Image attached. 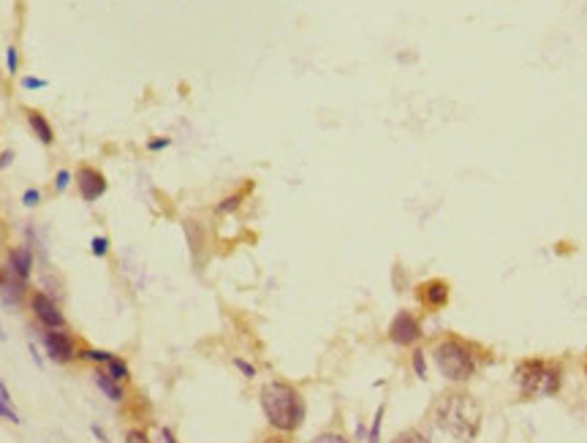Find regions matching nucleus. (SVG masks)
Segmentation results:
<instances>
[{
    "label": "nucleus",
    "mask_w": 587,
    "mask_h": 443,
    "mask_svg": "<svg viewBox=\"0 0 587 443\" xmlns=\"http://www.w3.org/2000/svg\"><path fill=\"white\" fill-rule=\"evenodd\" d=\"M481 405L468 392H449L435 405V424L454 441L473 443L481 432Z\"/></svg>",
    "instance_id": "nucleus-1"
},
{
    "label": "nucleus",
    "mask_w": 587,
    "mask_h": 443,
    "mask_svg": "<svg viewBox=\"0 0 587 443\" xmlns=\"http://www.w3.org/2000/svg\"><path fill=\"white\" fill-rule=\"evenodd\" d=\"M261 411L270 427L277 432H294L305 422V400L286 381H270L261 386Z\"/></svg>",
    "instance_id": "nucleus-2"
},
{
    "label": "nucleus",
    "mask_w": 587,
    "mask_h": 443,
    "mask_svg": "<svg viewBox=\"0 0 587 443\" xmlns=\"http://www.w3.org/2000/svg\"><path fill=\"white\" fill-rule=\"evenodd\" d=\"M432 359H435V367L441 370L446 381L451 384H465L471 381L476 370H479V362L473 357V348L468 343H462L457 337H446L441 343L435 345L432 351Z\"/></svg>",
    "instance_id": "nucleus-3"
},
{
    "label": "nucleus",
    "mask_w": 587,
    "mask_h": 443,
    "mask_svg": "<svg viewBox=\"0 0 587 443\" xmlns=\"http://www.w3.org/2000/svg\"><path fill=\"white\" fill-rule=\"evenodd\" d=\"M514 381L522 397H555L560 392V367L544 359L519 362L514 370Z\"/></svg>",
    "instance_id": "nucleus-4"
},
{
    "label": "nucleus",
    "mask_w": 587,
    "mask_h": 443,
    "mask_svg": "<svg viewBox=\"0 0 587 443\" xmlns=\"http://www.w3.org/2000/svg\"><path fill=\"white\" fill-rule=\"evenodd\" d=\"M41 343H44L46 357L52 359V362H58V365H68V362H73V359L79 357L76 340H73L66 329H46L41 335Z\"/></svg>",
    "instance_id": "nucleus-5"
},
{
    "label": "nucleus",
    "mask_w": 587,
    "mask_h": 443,
    "mask_svg": "<svg viewBox=\"0 0 587 443\" xmlns=\"http://www.w3.org/2000/svg\"><path fill=\"white\" fill-rule=\"evenodd\" d=\"M30 310L36 315V321L46 329H66V315L58 307V302L52 300L44 291H33L30 294Z\"/></svg>",
    "instance_id": "nucleus-6"
},
{
    "label": "nucleus",
    "mask_w": 587,
    "mask_h": 443,
    "mask_svg": "<svg viewBox=\"0 0 587 443\" xmlns=\"http://www.w3.org/2000/svg\"><path fill=\"white\" fill-rule=\"evenodd\" d=\"M419 337H422V324H419V318H416L414 313L400 310V313L392 318V324H389V340L394 345L408 348V345L419 343Z\"/></svg>",
    "instance_id": "nucleus-7"
},
{
    "label": "nucleus",
    "mask_w": 587,
    "mask_h": 443,
    "mask_svg": "<svg viewBox=\"0 0 587 443\" xmlns=\"http://www.w3.org/2000/svg\"><path fill=\"white\" fill-rule=\"evenodd\" d=\"M76 188H79L82 201L93 204V201H98L101 196L109 190V183H106L103 172H98L96 166H79V172H76Z\"/></svg>",
    "instance_id": "nucleus-8"
},
{
    "label": "nucleus",
    "mask_w": 587,
    "mask_h": 443,
    "mask_svg": "<svg viewBox=\"0 0 587 443\" xmlns=\"http://www.w3.org/2000/svg\"><path fill=\"white\" fill-rule=\"evenodd\" d=\"M6 270L11 272L14 277H19L22 283H28L30 275H33V250L28 245H19L9 250V261H6Z\"/></svg>",
    "instance_id": "nucleus-9"
},
{
    "label": "nucleus",
    "mask_w": 587,
    "mask_h": 443,
    "mask_svg": "<svg viewBox=\"0 0 587 443\" xmlns=\"http://www.w3.org/2000/svg\"><path fill=\"white\" fill-rule=\"evenodd\" d=\"M25 286L19 277H14L6 267H0V300L6 302L9 307H19L22 302V294H25Z\"/></svg>",
    "instance_id": "nucleus-10"
},
{
    "label": "nucleus",
    "mask_w": 587,
    "mask_h": 443,
    "mask_svg": "<svg viewBox=\"0 0 587 443\" xmlns=\"http://www.w3.org/2000/svg\"><path fill=\"white\" fill-rule=\"evenodd\" d=\"M419 297H422V302L427 307L438 310V307H444L449 302V283L446 280H427L424 286L419 288Z\"/></svg>",
    "instance_id": "nucleus-11"
},
{
    "label": "nucleus",
    "mask_w": 587,
    "mask_h": 443,
    "mask_svg": "<svg viewBox=\"0 0 587 443\" xmlns=\"http://www.w3.org/2000/svg\"><path fill=\"white\" fill-rule=\"evenodd\" d=\"M93 381H96V386L103 392V397H106V400H112V402L126 400V389H123V384H120L117 378H112V375L103 370V367L93 370Z\"/></svg>",
    "instance_id": "nucleus-12"
},
{
    "label": "nucleus",
    "mask_w": 587,
    "mask_h": 443,
    "mask_svg": "<svg viewBox=\"0 0 587 443\" xmlns=\"http://www.w3.org/2000/svg\"><path fill=\"white\" fill-rule=\"evenodd\" d=\"M28 126H30V131H33V136L39 139L41 144H49L55 142V131H52V126H49V120L41 115V112H36V109H30L28 112Z\"/></svg>",
    "instance_id": "nucleus-13"
},
{
    "label": "nucleus",
    "mask_w": 587,
    "mask_h": 443,
    "mask_svg": "<svg viewBox=\"0 0 587 443\" xmlns=\"http://www.w3.org/2000/svg\"><path fill=\"white\" fill-rule=\"evenodd\" d=\"M103 370L109 372L112 378H117L120 384H123V381H128V378H131L128 365H126V359H120V357H112V359H109V362L103 365Z\"/></svg>",
    "instance_id": "nucleus-14"
},
{
    "label": "nucleus",
    "mask_w": 587,
    "mask_h": 443,
    "mask_svg": "<svg viewBox=\"0 0 587 443\" xmlns=\"http://www.w3.org/2000/svg\"><path fill=\"white\" fill-rule=\"evenodd\" d=\"M185 234H188V243H190V250L196 253L201 245H204V231H201L199 220H185Z\"/></svg>",
    "instance_id": "nucleus-15"
},
{
    "label": "nucleus",
    "mask_w": 587,
    "mask_h": 443,
    "mask_svg": "<svg viewBox=\"0 0 587 443\" xmlns=\"http://www.w3.org/2000/svg\"><path fill=\"white\" fill-rule=\"evenodd\" d=\"M240 204H243V193H231V196H226V199L218 201V204H215V213L218 215L237 213V210H240Z\"/></svg>",
    "instance_id": "nucleus-16"
},
{
    "label": "nucleus",
    "mask_w": 587,
    "mask_h": 443,
    "mask_svg": "<svg viewBox=\"0 0 587 443\" xmlns=\"http://www.w3.org/2000/svg\"><path fill=\"white\" fill-rule=\"evenodd\" d=\"M79 357L87 359V362H96V365L103 367V365L115 357V354H109V351H98V348H82V351H79Z\"/></svg>",
    "instance_id": "nucleus-17"
},
{
    "label": "nucleus",
    "mask_w": 587,
    "mask_h": 443,
    "mask_svg": "<svg viewBox=\"0 0 587 443\" xmlns=\"http://www.w3.org/2000/svg\"><path fill=\"white\" fill-rule=\"evenodd\" d=\"M384 411H387V405H378V411H375V419H372V427H370V432H367V443H378V441H381V424H384Z\"/></svg>",
    "instance_id": "nucleus-18"
},
{
    "label": "nucleus",
    "mask_w": 587,
    "mask_h": 443,
    "mask_svg": "<svg viewBox=\"0 0 587 443\" xmlns=\"http://www.w3.org/2000/svg\"><path fill=\"white\" fill-rule=\"evenodd\" d=\"M392 443H430V438L422 429H402Z\"/></svg>",
    "instance_id": "nucleus-19"
},
{
    "label": "nucleus",
    "mask_w": 587,
    "mask_h": 443,
    "mask_svg": "<svg viewBox=\"0 0 587 443\" xmlns=\"http://www.w3.org/2000/svg\"><path fill=\"white\" fill-rule=\"evenodd\" d=\"M109 237H103V234H98V237H93V240H90V253H93V256L96 258H103L106 256V253H109Z\"/></svg>",
    "instance_id": "nucleus-20"
},
{
    "label": "nucleus",
    "mask_w": 587,
    "mask_h": 443,
    "mask_svg": "<svg viewBox=\"0 0 587 443\" xmlns=\"http://www.w3.org/2000/svg\"><path fill=\"white\" fill-rule=\"evenodd\" d=\"M411 365H414V372L419 378H427V359H424V351H414Z\"/></svg>",
    "instance_id": "nucleus-21"
},
{
    "label": "nucleus",
    "mask_w": 587,
    "mask_h": 443,
    "mask_svg": "<svg viewBox=\"0 0 587 443\" xmlns=\"http://www.w3.org/2000/svg\"><path fill=\"white\" fill-rule=\"evenodd\" d=\"M71 180H73V174L68 172V169H60V172L55 174V190H58V193H66L68 185H71Z\"/></svg>",
    "instance_id": "nucleus-22"
},
{
    "label": "nucleus",
    "mask_w": 587,
    "mask_h": 443,
    "mask_svg": "<svg viewBox=\"0 0 587 443\" xmlns=\"http://www.w3.org/2000/svg\"><path fill=\"white\" fill-rule=\"evenodd\" d=\"M41 190H39V188H28V190H25V193H22V204H25V207H28V210H33V207H39V204H41Z\"/></svg>",
    "instance_id": "nucleus-23"
},
{
    "label": "nucleus",
    "mask_w": 587,
    "mask_h": 443,
    "mask_svg": "<svg viewBox=\"0 0 587 443\" xmlns=\"http://www.w3.org/2000/svg\"><path fill=\"white\" fill-rule=\"evenodd\" d=\"M123 443H150V435L142 427H131L126 429V441Z\"/></svg>",
    "instance_id": "nucleus-24"
},
{
    "label": "nucleus",
    "mask_w": 587,
    "mask_h": 443,
    "mask_svg": "<svg viewBox=\"0 0 587 443\" xmlns=\"http://www.w3.org/2000/svg\"><path fill=\"white\" fill-rule=\"evenodd\" d=\"M0 419H6V422H11V424H19V422H22L19 414L14 411V405H11V402H3V400H0Z\"/></svg>",
    "instance_id": "nucleus-25"
},
{
    "label": "nucleus",
    "mask_w": 587,
    "mask_h": 443,
    "mask_svg": "<svg viewBox=\"0 0 587 443\" xmlns=\"http://www.w3.org/2000/svg\"><path fill=\"white\" fill-rule=\"evenodd\" d=\"M6 68H9V73L19 71V52H16V46H9V49H6Z\"/></svg>",
    "instance_id": "nucleus-26"
},
{
    "label": "nucleus",
    "mask_w": 587,
    "mask_h": 443,
    "mask_svg": "<svg viewBox=\"0 0 587 443\" xmlns=\"http://www.w3.org/2000/svg\"><path fill=\"white\" fill-rule=\"evenodd\" d=\"M313 443H351L345 435H340V432H321V435H315Z\"/></svg>",
    "instance_id": "nucleus-27"
},
{
    "label": "nucleus",
    "mask_w": 587,
    "mask_h": 443,
    "mask_svg": "<svg viewBox=\"0 0 587 443\" xmlns=\"http://www.w3.org/2000/svg\"><path fill=\"white\" fill-rule=\"evenodd\" d=\"M46 85L49 82L41 79V76H22V90H44Z\"/></svg>",
    "instance_id": "nucleus-28"
},
{
    "label": "nucleus",
    "mask_w": 587,
    "mask_h": 443,
    "mask_svg": "<svg viewBox=\"0 0 587 443\" xmlns=\"http://www.w3.org/2000/svg\"><path fill=\"white\" fill-rule=\"evenodd\" d=\"M169 144H172L169 136H160V139H150V142H147V150H150V153H160V150H166Z\"/></svg>",
    "instance_id": "nucleus-29"
},
{
    "label": "nucleus",
    "mask_w": 587,
    "mask_h": 443,
    "mask_svg": "<svg viewBox=\"0 0 587 443\" xmlns=\"http://www.w3.org/2000/svg\"><path fill=\"white\" fill-rule=\"evenodd\" d=\"M234 367H240L245 378H253V375H256V367H253L250 362H245V359H234Z\"/></svg>",
    "instance_id": "nucleus-30"
},
{
    "label": "nucleus",
    "mask_w": 587,
    "mask_h": 443,
    "mask_svg": "<svg viewBox=\"0 0 587 443\" xmlns=\"http://www.w3.org/2000/svg\"><path fill=\"white\" fill-rule=\"evenodd\" d=\"M160 438H163V443H180L177 438H174V432L169 427H160Z\"/></svg>",
    "instance_id": "nucleus-31"
},
{
    "label": "nucleus",
    "mask_w": 587,
    "mask_h": 443,
    "mask_svg": "<svg viewBox=\"0 0 587 443\" xmlns=\"http://www.w3.org/2000/svg\"><path fill=\"white\" fill-rule=\"evenodd\" d=\"M11 161H14V153H11V150H6V153H0V169H6V166H9Z\"/></svg>",
    "instance_id": "nucleus-32"
},
{
    "label": "nucleus",
    "mask_w": 587,
    "mask_h": 443,
    "mask_svg": "<svg viewBox=\"0 0 587 443\" xmlns=\"http://www.w3.org/2000/svg\"><path fill=\"white\" fill-rule=\"evenodd\" d=\"M90 429H93V435L98 438V443H112V441H109V438H106V432H103V429H101L98 424H93V427H90Z\"/></svg>",
    "instance_id": "nucleus-33"
},
{
    "label": "nucleus",
    "mask_w": 587,
    "mask_h": 443,
    "mask_svg": "<svg viewBox=\"0 0 587 443\" xmlns=\"http://www.w3.org/2000/svg\"><path fill=\"white\" fill-rule=\"evenodd\" d=\"M30 354H33V359H36V365L41 367V357H39V351H36V345L33 343H30Z\"/></svg>",
    "instance_id": "nucleus-34"
},
{
    "label": "nucleus",
    "mask_w": 587,
    "mask_h": 443,
    "mask_svg": "<svg viewBox=\"0 0 587 443\" xmlns=\"http://www.w3.org/2000/svg\"><path fill=\"white\" fill-rule=\"evenodd\" d=\"M264 443H288V441H283V438H267Z\"/></svg>",
    "instance_id": "nucleus-35"
},
{
    "label": "nucleus",
    "mask_w": 587,
    "mask_h": 443,
    "mask_svg": "<svg viewBox=\"0 0 587 443\" xmlns=\"http://www.w3.org/2000/svg\"><path fill=\"white\" fill-rule=\"evenodd\" d=\"M3 337H6V335H3V329H0V340H3Z\"/></svg>",
    "instance_id": "nucleus-36"
},
{
    "label": "nucleus",
    "mask_w": 587,
    "mask_h": 443,
    "mask_svg": "<svg viewBox=\"0 0 587 443\" xmlns=\"http://www.w3.org/2000/svg\"><path fill=\"white\" fill-rule=\"evenodd\" d=\"M585 375H587V365H585Z\"/></svg>",
    "instance_id": "nucleus-37"
}]
</instances>
